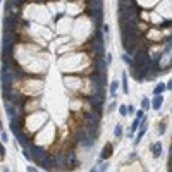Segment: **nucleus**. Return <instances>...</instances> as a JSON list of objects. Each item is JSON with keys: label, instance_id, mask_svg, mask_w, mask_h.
I'll return each instance as SVG.
<instances>
[{"label": "nucleus", "instance_id": "36", "mask_svg": "<svg viewBox=\"0 0 172 172\" xmlns=\"http://www.w3.org/2000/svg\"><path fill=\"white\" fill-rule=\"evenodd\" d=\"M100 28H102V31H103V34L107 36V34H109V24H102Z\"/></svg>", "mask_w": 172, "mask_h": 172}, {"label": "nucleus", "instance_id": "23", "mask_svg": "<svg viewBox=\"0 0 172 172\" xmlns=\"http://www.w3.org/2000/svg\"><path fill=\"white\" fill-rule=\"evenodd\" d=\"M12 47H14V45H3V48H2V53H3V57H9V55H10V52H12Z\"/></svg>", "mask_w": 172, "mask_h": 172}, {"label": "nucleus", "instance_id": "34", "mask_svg": "<svg viewBox=\"0 0 172 172\" xmlns=\"http://www.w3.org/2000/svg\"><path fill=\"white\" fill-rule=\"evenodd\" d=\"M169 53H171V41H167V45L164 48V55H169Z\"/></svg>", "mask_w": 172, "mask_h": 172}, {"label": "nucleus", "instance_id": "11", "mask_svg": "<svg viewBox=\"0 0 172 172\" xmlns=\"http://www.w3.org/2000/svg\"><path fill=\"white\" fill-rule=\"evenodd\" d=\"M112 155V145L110 143H107L105 146H103V150H102V155H100V160L103 162V160H107L109 157Z\"/></svg>", "mask_w": 172, "mask_h": 172}, {"label": "nucleus", "instance_id": "31", "mask_svg": "<svg viewBox=\"0 0 172 172\" xmlns=\"http://www.w3.org/2000/svg\"><path fill=\"white\" fill-rule=\"evenodd\" d=\"M55 162H57V165H64L65 164V160H64V157L62 155H55V159H53Z\"/></svg>", "mask_w": 172, "mask_h": 172}, {"label": "nucleus", "instance_id": "42", "mask_svg": "<svg viewBox=\"0 0 172 172\" xmlns=\"http://www.w3.org/2000/svg\"><path fill=\"white\" fill-rule=\"evenodd\" d=\"M136 110H134V107L133 105H127V114H134Z\"/></svg>", "mask_w": 172, "mask_h": 172}, {"label": "nucleus", "instance_id": "16", "mask_svg": "<svg viewBox=\"0 0 172 172\" xmlns=\"http://www.w3.org/2000/svg\"><path fill=\"white\" fill-rule=\"evenodd\" d=\"M160 155H162V143L157 141V143H153V157L159 159Z\"/></svg>", "mask_w": 172, "mask_h": 172}, {"label": "nucleus", "instance_id": "44", "mask_svg": "<svg viewBox=\"0 0 172 172\" xmlns=\"http://www.w3.org/2000/svg\"><path fill=\"white\" fill-rule=\"evenodd\" d=\"M2 129H3V124H2V121H0V131H2Z\"/></svg>", "mask_w": 172, "mask_h": 172}, {"label": "nucleus", "instance_id": "27", "mask_svg": "<svg viewBox=\"0 0 172 172\" xmlns=\"http://www.w3.org/2000/svg\"><path fill=\"white\" fill-rule=\"evenodd\" d=\"M122 62H126L127 65H133V60H131V57H129V53H122Z\"/></svg>", "mask_w": 172, "mask_h": 172}, {"label": "nucleus", "instance_id": "14", "mask_svg": "<svg viewBox=\"0 0 172 172\" xmlns=\"http://www.w3.org/2000/svg\"><path fill=\"white\" fill-rule=\"evenodd\" d=\"M12 79H14V74H9V72H2V83H3V86H10Z\"/></svg>", "mask_w": 172, "mask_h": 172}, {"label": "nucleus", "instance_id": "8", "mask_svg": "<svg viewBox=\"0 0 172 172\" xmlns=\"http://www.w3.org/2000/svg\"><path fill=\"white\" fill-rule=\"evenodd\" d=\"M3 26H5V31L14 29V26H16V16L10 14L9 17H5V19H3Z\"/></svg>", "mask_w": 172, "mask_h": 172}, {"label": "nucleus", "instance_id": "2", "mask_svg": "<svg viewBox=\"0 0 172 172\" xmlns=\"http://www.w3.org/2000/svg\"><path fill=\"white\" fill-rule=\"evenodd\" d=\"M148 62H150V55H146L145 52H138V53L134 55V64H136V67L148 65Z\"/></svg>", "mask_w": 172, "mask_h": 172}, {"label": "nucleus", "instance_id": "39", "mask_svg": "<svg viewBox=\"0 0 172 172\" xmlns=\"http://www.w3.org/2000/svg\"><path fill=\"white\" fill-rule=\"evenodd\" d=\"M115 107H117V103H115V102H112V103H110V107H109V110H107V112H114V109H115Z\"/></svg>", "mask_w": 172, "mask_h": 172}, {"label": "nucleus", "instance_id": "3", "mask_svg": "<svg viewBox=\"0 0 172 172\" xmlns=\"http://www.w3.org/2000/svg\"><path fill=\"white\" fill-rule=\"evenodd\" d=\"M91 81H93V88H98V86H105V84H107V78H105V72H96V74L91 78Z\"/></svg>", "mask_w": 172, "mask_h": 172}, {"label": "nucleus", "instance_id": "6", "mask_svg": "<svg viewBox=\"0 0 172 172\" xmlns=\"http://www.w3.org/2000/svg\"><path fill=\"white\" fill-rule=\"evenodd\" d=\"M148 65H143V67H140L138 71H133V78L136 79V81H143L145 79V76L148 74Z\"/></svg>", "mask_w": 172, "mask_h": 172}, {"label": "nucleus", "instance_id": "30", "mask_svg": "<svg viewBox=\"0 0 172 172\" xmlns=\"http://www.w3.org/2000/svg\"><path fill=\"white\" fill-rule=\"evenodd\" d=\"M119 114H121L122 117H126V115H127V105H121V107H119Z\"/></svg>", "mask_w": 172, "mask_h": 172}, {"label": "nucleus", "instance_id": "37", "mask_svg": "<svg viewBox=\"0 0 172 172\" xmlns=\"http://www.w3.org/2000/svg\"><path fill=\"white\" fill-rule=\"evenodd\" d=\"M134 114H136V119H140V121L145 117V112H143V110H138V112H134Z\"/></svg>", "mask_w": 172, "mask_h": 172}, {"label": "nucleus", "instance_id": "33", "mask_svg": "<svg viewBox=\"0 0 172 172\" xmlns=\"http://www.w3.org/2000/svg\"><path fill=\"white\" fill-rule=\"evenodd\" d=\"M22 157H24L26 160H33V159H31V153L28 152V148H24V150H22Z\"/></svg>", "mask_w": 172, "mask_h": 172}, {"label": "nucleus", "instance_id": "17", "mask_svg": "<svg viewBox=\"0 0 172 172\" xmlns=\"http://www.w3.org/2000/svg\"><path fill=\"white\" fill-rule=\"evenodd\" d=\"M96 65H98V72H105V71H107V60H103L102 57H98Z\"/></svg>", "mask_w": 172, "mask_h": 172}, {"label": "nucleus", "instance_id": "22", "mask_svg": "<svg viewBox=\"0 0 172 172\" xmlns=\"http://www.w3.org/2000/svg\"><path fill=\"white\" fill-rule=\"evenodd\" d=\"M90 102H91V103H93V105H95L98 110L102 109V100H100L98 96H91V98H90Z\"/></svg>", "mask_w": 172, "mask_h": 172}, {"label": "nucleus", "instance_id": "13", "mask_svg": "<svg viewBox=\"0 0 172 172\" xmlns=\"http://www.w3.org/2000/svg\"><path fill=\"white\" fill-rule=\"evenodd\" d=\"M3 45H14V33L10 31L3 33Z\"/></svg>", "mask_w": 172, "mask_h": 172}, {"label": "nucleus", "instance_id": "41", "mask_svg": "<svg viewBox=\"0 0 172 172\" xmlns=\"http://www.w3.org/2000/svg\"><path fill=\"white\" fill-rule=\"evenodd\" d=\"M3 157H5V148H3L2 145H0V160H2Z\"/></svg>", "mask_w": 172, "mask_h": 172}, {"label": "nucleus", "instance_id": "5", "mask_svg": "<svg viewBox=\"0 0 172 172\" xmlns=\"http://www.w3.org/2000/svg\"><path fill=\"white\" fill-rule=\"evenodd\" d=\"M29 153H31V159H34V160H38V162H40V160L47 155V153H45V150H43L41 146H36V145H34V146H31V152H29Z\"/></svg>", "mask_w": 172, "mask_h": 172}, {"label": "nucleus", "instance_id": "1", "mask_svg": "<svg viewBox=\"0 0 172 172\" xmlns=\"http://www.w3.org/2000/svg\"><path fill=\"white\" fill-rule=\"evenodd\" d=\"M95 48H96L98 57H102L105 53V38H103L102 31H98V29H96V34H95Z\"/></svg>", "mask_w": 172, "mask_h": 172}, {"label": "nucleus", "instance_id": "45", "mask_svg": "<svg viewBox=\"0 0 172 172\" xmlns=\"http://www.w3.org/2000/svg\"><path fill=\"white\" fill-rule=\"evenodd\" d=\"M0 2H2V0H0Z\"/></svg>", "mask_w": 172, "mask_h": 172}, {"label": "nucleus", "instance_id": "25", "mask_svg": "<svg viewBox=\"0 0 172 172\" xmlns=\"http://www.w3.org/2000/svg\"><path fill=\"white\" fill-rule=\"evenodd\" d=\"M122 90H124V93L129 91V90H127V74H126V72H122Z\"/></svg>", "mask_w": 172, "mask_h": 172}, {"label": "nucleus", "instance_id": "20", "mask_svg": "<svg viewBox=\"0 0 172 172\" xmlns=\"http://www.w3.org/2000/svg\"><path fill=\"white\" fill-rule=\"evenodd\" d=\"M117 88H119V81H112L110 83V96H115Z\"/></svg>", "mask_w": 172, "mask_h": 172}, {"label": "nucleus", "instance_id": "24", "mask_svg": "<svg viewBox=\"0 0 172 172\" xmlns=\"http://www.w3.org/2000/svg\"><path fill=\"white\" fill-rule=\"evenodd\" d=\"M65 160H67V164L74 165V164H76V155H74V152H69V153H67V159H65Z\"/></svg>", "mask_w": 172, "mask_h": 172}, {"label": "nucleus", "instance_id": "7", "mask_svg": "<svg viewBox=\"0 0 172 172\" xmlns=\"http://www.w3.org/2000/svg\"><path fill=\"white\" fill-rule=\"evenodd\" d=\"M162 103H164V96H162V93H160V95H155V96L152 98V102H150V107H152L153 110H160Z\"/></svg>", "mask_w": 172, "mask_h": 172}, {"label": "nucleus", "instance_id": "15", "mask_svg": "<svg viewBox=\"0 0 172 172\" xmlns=\"http://www.w3.org/2000/svg\"><path fill=\"white\" fill-rule=\"evenodd\" d=\"M79 143H81L84 148H91V146L95 145V140H93V138H90V136H86V138H83Z\"/></svg>", "mask_w": 172, "mask_h": 172}, {"label": "nucleus", "instance_id": "43", "mask_svg": "<svg viewBox=\"0 0 172 172\" xmlns=\"http://www.w3.org/2000/svg\"><path fill=\"white\" fill-rule=\"evenodd\" d=\"M110 62H112V55L109 53V55H107V64H110Z\"/></svg>", "mask_w": 172, "mask_h": 172}, {"label": "nucleus", "instance_id": "10", "mask_svg": "<svg viewBox=\"0 0 172 172\" xmlns=\"http://www.w3.org/2000/svg\"><path fill=\"white\" fill-rule=\"evenodd\" d=\"M84 119L88 121V124H98V121H100L98 114H95V112H84Z\"/></svg>", "mask_w": 172, "mask_h": 172}, {"label": "nucleus", "instance_id": "38", "mask_svg": "<svg viewBox=\"0 0 172 172\" xmlns=\"http://www.w3.org/2000/svg\"><path fill=\"white\" fill-rule=\"evenodd\" d=\"M109 165H110V164H109V162H105V164H102V165L98 167V171H107V169H109Z\"/></svg>", "mask_w": 172, "mask_h": 172}, {"label": "nucleus", "instance_id": "26", "mask_svg": "<svg viewBox=\"0 0 172 172\" xmlns=\"http://www.w3.org/2000/svg\"><path fill=\"white\" fill-rule=\"evenodd\" d=\"M10 100H12V103H16V105H21V96H19L17 93H10Z\"/></svg>", "mask_w": 172, "mask_h": 172}, {"label": "nucleus", "instance_id": "9", "mask_svg": "<svg viewBox=\"0 0 172 172\" xmlns=\"http://www.w3.org/2000/svg\"><path fill=\"white\" fill-rule=\"evenodd\" d=\"M5 112H7L9 119H17V110L14 109V105H12V103L5 102Z\"/></svg>", "mask_w": 172, "mask_h": 172}, {"label": "nucleus", "instance_id": "18", "mask_svg": "<svg viewBox=\"0 0 172 172\" xmlns=\"http://www.w3.org/2000/svg\"><path fill=\"white\" fill-rule=\"evenodd\" d=\"M10 131H12L14 134L21 133V131H19V122H17V119H10Z\"/></svg>", "mask_w": 172, "mask_h": 172}, {"label": "nucleus", "instance_id": "28", "mask_svg": "<svg viewBox=\"0 0 172 172\" xmlns=\"http://www.w3.org/2000/svg\"><path fill=\"white\" fill-rule=\"evenodd\" d=\"M141 107H143V110H148V109H150V98L145 96V98L141 100Z\"/></svg>", "mask_w": 172, "mask_h": 172}, {"label": "nucleus", "instance_id": "21", "mask_svg": "<svg viewBox=\"0 0 172 172\" xmlns=\"http://www.w3.org/2000/svg\"><path fill=\"white\" fill-rule=\"evenodd\" d=\"M164 91H165V83H159V84L155 86V90H153L155 95H160V93H164Z\"/></svg>", "mask_w": 172, "mask_h": 172}, {"label": "nucleus", "instance_id": "19", "mask_svg": "<svg viewBox=\"0 0 172 172\" xmlns=\"http://www.w3.org/2000/svg\"><path fill=\"white\" fill-rule=\"evenodd\" d=\"M40 162H41L43 169H52V160H50V157H47V155H45V157H43Z\"/></svg>", "mask_w": 172, "mask_h": 172}, {"label": "nucleus", "instance_id": "12", "mask_svg": "<svg viewBox=\"0 0 172 172\" xmlns=\"http://www.w3.org/2000/svg\"><path fill=\"white\" fill-rule=\"evenodd\" d=\"M16 138H17V141H19V145H21L22 148H28V146H29V140H28L22 133H17V134H16Z\"/></svg>", "mask_w": 172, "mask_h": 172}, {"label": "nucleus", "instance_id": "29", "mask_svg": "<svg viewBox=\"0 0 172 172\" xmlns=\"http://www.w3.org/2000/svg\"><path fill=\"white\" fill-rule=\"evenodd\" d=\"M114 134H115L117 138H121V136H122V126H121V124H117V126H115V129H114Z\"/></svg>", "mask_w": 172, "mask_h": 172}, {"label": "nucleus", "instance_id": "35", "mask_svg": "<svg viewBox=\"0 0 172 172\" xmlns=\"http://www.w3.org/2000/svg\"><path fill=\"white\" fill-rule=\"evenodd\" d=\"M165 131H167V122H165V121H164V122H162V124H160V134H164V133H165Z\"/></svg>", "mask_w": 172, "mask_h": 172}, {"label": "nucleus", "instance_id": "40", "mask_svg": "<svg viewBox=\"0 0 172 172\" xmlns=\"http://www.w3.org/2000/svg\"><path fill=\"white\" fill-rule=\"evenodd\" d=\"M2 141H3V143L9 141V134H7V133H2Z\"/></svg>", "mask_w": 172, "mask_h": 172}, {"label": "nucleus", "instance_id": "4", "mask_svg": "<svg viewBox=\"0 0 172 172\" xmlns=\"http://www.w3.org/2000/svg\"><path fill=\"white\" fill-rule=\"evenodd\" d=\"M91 16H93L95 22H96V28H100V26L103 24V10H102V7L93 9V10H91Z\"/></svg>", "mask_w": 172, "mask_h": 172}, {"label": "nucleus", "instance_id": "32", "mask_svg": "<svg viewBox=\"0 0 172 172\" xmlns=\"http://www.w3.org/2000/svg\"><path fill=\"white\" fill-rule=\"evenodd\" d=\"M140 122H141V121H140V119H134V122H133V124H131V131H133V133H134V131H136V129H138V127H140Z\"/></svg>", "mask_w": 172, "mask_h": 172}]
</instances>
